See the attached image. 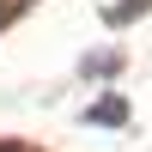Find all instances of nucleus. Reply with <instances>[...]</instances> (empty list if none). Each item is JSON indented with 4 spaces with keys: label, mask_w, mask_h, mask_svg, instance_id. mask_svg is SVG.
Wrapping results in <instances>:
<instances>
[{
    "label": "nucleus",
    "mask_w": 152,
    "mask_h": 152,
    "mask_svg": "<svg viewBox=\"0 0 152 152\" xmlns=\"http://www.w3.org/2000/svg\"><path fill=\"white\" fill-rule=\"evenodd\" d=\"M116 67H122V55H110V49H104V55H85V61H79V73H85V79H110Z\"/></svg>",
    "instance_id": "nucleus-2"
},
{
    "label": "nucleus",
    "mask_w": 152,
    "mask_h": 152,
    "mask_svg": "<svg viewBox=\"0 0 152 152\" xmlns=\"http://www.w3.org/2000/svg\"><path fill=\"white\" fill-rule=\"evenodd\" d=\"M140 6H146V0H116V6H110V24H134Z\"/></svg>",
    "instance_id": "nucleus-3"
},
{
    "label": "nucleus",
    "mask_w": 152,
    "mask_h": 152,
    "mask_svg": "<svg viewBox=\"0 0 152 152\" xmlns=\"http://www.w3.org/2000/svg\"><path fill=\"white\" fill-rule=\"evenodd\" d=\"M79 122H85V128H122V122H128V97L104 91L91 110H79Z\"/></svg>",
    "instance_id": "nucleus-1"
}]
</instances>
